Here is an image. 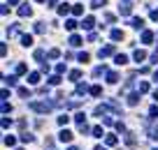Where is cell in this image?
Listing matches in <instances>:
<instances>
[{
  "label": "cell",
  "mask_w": 158,
  "mask_h": 150,
  "mask_svg": "<svg viewBox=\"0 0 158 150\" xmlns=\"http://www.w3.org/2000/svg\"><path fill=\"white\" fill-rule=\"evenodd\" d=\"M30 109H35V111H51V104H47V102H33L30 104Z\"/></svg>",
  "instance_id": "1"
},
{
  "label": "cell",
  "mask_w": 158,
  "mask_h": 150,
  "mask_svg": "<svg viewBox=\"0 0 158 150\" xmlns=\"http://www.w3.org/2000/svg\"><path fill=\"white\" fill-rule=\"evenodd\" d=\"M112 51H114L112 46H105V49H100V51H98V56H100V58H107V56H112Z\"/></svg>",
  "instance_id": "2"
},
{
  "label": "cell",
  "mask_w": 158,
  "mask_h": 150,
  "mask_svg": "<svg viewBox=\"0 0 158 150\" xmlns=\"http://www.w3.org/2000/svg\"><path fill=\"white\" fill-rule=\"evenodd\" d=\"M61 141H72V132H68V130H63L61 132V136H58Z\"/></svg>",
  "instance_id": "3"
},
{
  "label": "cell",
  "mask_w": 158,
  "mask_h": 150,
  "mask_svg": "<svg viewBox=\"0 0 158 150\" xmlns=\"http://www.w3.org/2000/svg\"><path fill=\"white\" fill-rule=\"evenodd\" d=\"M91 95H95V97L102 95V88H100V86H93V88H91Z\"/></svg>",
  "instance_id": "4"
},
{
  "label": "cell",
  "mask_w": 158,
  "mask_h": 150,
  "mask_svg": "<svg viewBox=\"0 0 158 150\" xmlns=\"http://www.w3.org/2000/svg\"><path fill=\"white\" fill-rule=\"evenodd\" d=\"M144 58H147V53H144V51H135V60H137V62L144 60Z\"/></svg>",
  "instance_id": "5"
},
{
  "label": "cell",
  "mask_w": 158,
  "mask_h": 150,
  "mask_svg": "<svg viewBox=\"0 0 158 150\" xmlns=\"http://www.w3.org/2000/svg\"><path fill=\"white\" fill-rule=\"evenodd\" d=\"M19 14H21V16H28V14H30V7H28V5H23L21 9H19Z\"/></svg>",
  "instance_id": "6"
},
{
  "label": "cell",
  "mask_w": 158,
  "mask_h": 150,
  "mask_svg": "<svg viewBox=\"0 0 158 150\" xmlns=\"http://www.w3.org/2000/svg\"><path fill=\"white\" fill-rule=\"evenodd\" d=\"M14 143H16L14 136H5V145H14Z\"/></svg>",
  "instance_id": "7"
},
{
  "label": "cell",
  "mask_w": 158,
  "mask_h": 150,
  "mask_svg": "<svg viewBox=\"0 0 158 150\" xmlns=\"http://www.w3.org/2000/svg\"><path fill=\"white\" fill-rule=\"evenodd\" d=\"M116 62H119V65H126L128 58H126V56H116Z\"/></svg>",
  "instance_id": "8"
},
{
  "label": "cell",
  "mask_w": 158,
  "mask_h": 150,
  "mask_svg": "<svg viewBox=\"0 0 158 150\" xmlns=\"http://www.w3.org/2000/svg\"><path fill=\"white\" fill-rule=\"evenodd\" d=\"M114 143H116V136L109 134V136H107V145H114Z\"/></svg>",
  "instance_id": "9"
},
{
  "label": "cell",
  "mask_w": 158,
  "mask_h": 150,
  "mask_svg": "<svg viewBox=\"0 0 158 150\" xmlns=\"http://www.w3.org/2000/svg\"><path fill=\"white\" fill-rule=\"evenodd\" d=\"M21 141H23V143H30V141H33V134H23Z\"/></svg>",
  "instance_id": "10"
},
{
  "label": "cell",
  "mask_w": 158,
  "mask_h": 150,
  "mask_svg": "<svg viewBox=\"0 0 158 150\" xmlns=\"http://www.w3.org/2000/svg\"><path fill=\"white\" fill-rule=\"evenodd\" d=\"M121 37H123L121 30H114V32H112V39H121Z\"/></svg>",
  "instance_id": "11"
},
{
  "label": "cell",
  "mask_w": 158,
  "mask_h": 150,
  "mask_svg": "<svg viewBox=\"0 0 158 150\" xmlns=\"http://www.w3.org/2000/svg\"><path fill=\"white\" fill-rule=\"evenodd\" d=\"M65 28H68V30H74V28H77V23H74V21H68V23H65Z\"/></svg>",
  "instance_id": "12"
},
{
  "label": "cell",
  "mask_w": 158,
  "mask_h": 150,
  "mask_svg": "<svg viewBox=\"0 0 158 150\" xmlns=\"http://www.w3.org/2000/svg\"><path fill=\"white\" fill-rule=\"evenodd\" d=\"M68 120H70L68 115H61V118H58V125H68Z\"/></svg>",
  "instance_id": "13"
},
{
  "label": "cell",
  "mask_w": 158,
  "mask_h": 150,
  "mask_svg": "<svg viewBox=\"0 0 158 150\" xmlns=\"http://www.w3.org/2000/svg\"><path fill=\"white\" fill-rule=\"evenodd\" d=\"M128 102H130V104H137V102H140V95H130V99H128Z\"/></svg>",
  "instance_id": "14"
},
{
  "label": "cell",
  "mask_w": 158,
  "mask_h": 150,
  "mask_svg": "<svg viewBox=\"0 0 158 150\" xmlns=\"http://www.w3.org/2000/svg\"><path fill=\"white\" fill-rule=\"evenodd\" d=\"M23 44H26V46H28V44H33V37L30 35H23Z\"/></svg>",
  "instance_id": "15"
},
{
  "label": "cell",
  "mask_w": 158,
  "mask_h": 150,
  "mask_svg": "<svg viewBox=\"0 0 158 150\" xmlns=\"http://www.w3.org/2000/svg\"><path fill=\"white\" fill-rule=\"evenodd\" d=\"M142 39H144V42H151V39H153V35H151V32H144Z\"/></svg>",
  "instance_id": "16"
},
{
  "label": "cell",
  "mask_w": 158,
  "mask_h": 150,
  "mask_svg": "<svg viewBox=\"0 0 158 150\" xmlns=\"http://www.w3.org/2000/svg\"><path fill=\"white\" fill-rule=\"evenodd\" d=\"M93 136H102V127H93Z\"/></svg>",
  "instance_id": "17"
},
{
  "label": "cell",
  "mask_w": 158,
  "mask_h": 150,
  "mask_svg": "<svg viewBox=\"0 0 158 150\" xmlns=\"http://www.w3.org/2000/svg\"><path fill=\"white\" fill-rule=\"evenodd\" d=\"M107 79H109V83H116V81H119V76H116L114 72H112V74H109V76H107Z\"/></svg>",
  "instance_id": "18"
},
{
  "label": "cell",
  "mask_w": 158,
  "mask_h": 150,
  "mask_svg": "<svg viewBox=\"0 0 158 150\" xmlns=\"http://www.w3.org/2000/svg\"><path fill=\"white\" fill-rule=\"evenodd\" d=\"M149 90V83H140V93H147Z\"/></svg>",
  "instance_id": "19"
},
{
  "label": "cell",
  "mask_w": 158,
  "mask_h": 150,
  "mask_svg": "<svg viewBox=\"0 0 158 150\" xmlns=\"http://www.w3.org/2000/svg\"><path fill=\"white\" fill-rule=\"evenodd\" d=\"M79 42H81L79 37H72V39H70V44H72V46H79Z\"/></svg>",
  "instance_id": "20"
},
{
  "label": "cell",
  "mask_w": 158,
  "mask_h": 150,
  "mask_svg": "<svg viewBox=\"0 0 158 150\" xmlns=\"http://www.w3.org/2000/svg\"><path fill=\"white\" fill-rule=\"evenodd\" d=\"M68 9H70V5H61V9H58V12H61V14H68Z\"/></svg>",
  "instance_id": "21"
},
{
  "label": "cell",
  "mask_w": 158,
  "mask_h": 150,
  "mask_svg": "<svg viewBox=\"0 0 158 150\" xmlns=\"http://www.w3.org/2000/svg\"><path fill=\"white\" fill-rule=\"evenodd\" d=\"M91 26H93V19H91V16H89V19L84 21V28H91Z\"/></svg>",
  "instance_id": "22"
},
{
  "label": "cell",
  "mask_w": 158,
  "mask_h": 150,
  "mask_svg": "<svg viewBox=\"0 0 158 150\" xmlns=\"http://www.w3.org/2000/svg\"><path fill=\"white\" fill-rule=\"evenodd\" d=\"M81 76V72H77V69H74V72H70V79H79Z\"/></svg>",
  "instance_id": "23"
},
{
  "label": "cell",
  "mask_w": 158,
  "mask_h": 150,
  "mask_svg": "<svg viewBox=\"0 0 158 150\" xmlns=\"http://www.w3.org/2000/svg\"><path fill=\"white\" fill-rule=\"evenodd\" d=\"M40 81V74H30V83H37Z\"/></svg>",
  "instance_id": "24"
},
{
  "label": "cell",
  "mask_w": 158,
  "mask_h": 150,
  "mask_svg": "<svg viewBox=\"0 0 158 150\" xmlns=\"http://www.w3.org/2000/svg\"><path fill=\"white\" fill-rule=\"evenodd\" d=\"M149 113H151V118H156V115H158V106H151V111H149Z\"/></svg>",
  "instance_id": "25"
},
{
  "label": "cell",
  "mask_w": 158,
  "mask_h": 150,
  "mask_svg": "<svg viewBox=\"0 0 158 150\" xmlns=\"http://www.w3.org/2000/svg\"><path fill=\"white\" fill-rule=\"evenodd\" d=\"M19 95H21V97H28V88H19Z\"/></svg>",
  "instance_id": "26"
},
{
  "label": "cell",
  "mask_w": 158,
  "mask_h": 150,
  "mask_svg": "<svg viewBox=\"0 0 158 150\" xmlns=\"http://www.w3.org/2000/svg\"><path fill=\"white\" fill-rule=\"evenodd\" d=\"M105 5V0H93V7H102Z\"/></svg>",
  "instance_id": "27"
},
{
  "label": "cell",
  "mask_w": 158,
  "mask_h": 150,
  "mask_svg": "<svg viewBox=\"0 0 158 150\" xmlns=\"http://www.w3.org/2000/svg\"><path fill=\"white\" fill-rule=\"evenodd\" d=\"M95 150H107V148H102V145H95Z\"/></svg>",
  "instance_id": "28"
},
{
  "label": "cell",
  "mask_w": 158,
  "mask_h": 150,
  "mask_svg": "<svg viewBox=\"0 0 158 150\" xmlns=\"http://www.w3.org/2000/svg\"><path fill=\"white\" fill-rule=\"evenodd\" d=\"M151 16H153V19H156V21H158V12H153V14H151Z\"/></svg>",
  "instance_id": "29"
},
{
  "label": "cell",
  "mask_w": 158,
  "mask_h": 150,
  "mask_svg": "<svg viewBox=\"0 0 158 150\" xmlns=\"http://www.w3.org/2000/svg\"><path fill=\"white\" fill-rule=\"evenodd\" d=\"M153 97H156V99H158V90H156V93H153Z\"/></svg>",
  "instance_id": "30"
},
{
  "label": "cell",
  "mask_w": 158,
  "mask_h": 150,
  "mask_svg": "<svg viewBox=\"0 0 158 150\" xmlns=\"http://www.w3.org/2000/svg\"><path fill=\"white\" fill-rule=\"evenodd\" d=\"M156 79H158V72H156Z\"/></svg>",
  "instance_id": "31"
},
{
  "label": "cell",
  "mask_w": 158,
  "mask_h": 150,
  "mask_svg": "<svg viewBox=\"0 0 158 150\" xmlns=\"http://www.w3.org/2000/svg\"><path fill=\"white\" fill-rule=\"evenodd\" d=\"M16 150H21V148H16Z\"/></svg>",
  "instance_id": "32"
}]
</instances>
